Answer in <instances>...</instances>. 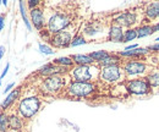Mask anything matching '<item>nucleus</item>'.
I'll return each instance as SVG.
<instances>
[{
	"mask_svg": "<svg viewBox=\"0 0 159 132\" xmlns=\"http://www.w3.org/2000/svg\"><path fill=\"white\" fill-rule=\"evenodd\" d=\"M71 4H58L50 11H45L47 26L45 31L52 36L60 31L66 30L74 23L75 11Z\"/></svg>",
	"mask_w": 159,
	"mask_h": 132,
	"instance_id": "f257e3e1",
	"label": "nucleus"
},
{
	"mask_svg": "<svg viewBox=\"0 0 159 132\" xmlns=\"http://www.w3.org/2000/svg\"><path fill=\"white\" fill-rule=\"evenodd\" d=\"M100 69L97 64L93 65H75L69 76L72 82H96L99 78Z\"/></svg>",
	"mask_w": 159,
	"mask_h": 132,
	"instance_id": "f03ea898",
	"label": "nucleus"
},
{
	"mask_svg": "<svg viewBox=\"0 0 159 132\" xmlns=\"http://www.w3.org/2000/svg\"><path fill=\"white\" fill-rule=\"evenodd\" d=\"M66 87H67V81L65 78V75L43 77L39 84L40 92L47 95H58Z\"/></svg>",
	"mask_w": 159,
	"mask_h": 132,
	"instance_id": "7ed1b4c3",
	"label": "nucleus"
},
{
	"mask_svg": "<svg viewBox=\"0 0 159 132\" xmlns=\"http://www.w3.org/2000/svg\"><path fill=\"white\" fill-rule=\"evenodd\" d=\"M139 59H127L121 66L126 76V80H134L139 77H146L153 69L144 61H139Z\"/></svg>",
	"mask_w": 159,
	"mask_h": 132,
	"instance_id": "20e7f679",
	"label": "nucleus"
},
{
	"mask_svg": "<svg viewBox=\"0 0 159 132\" xmlns=\"http://www.w3.org/2000/svg\"><path fill=\"white\" fill-rule=\"evenodd\" d=\"M97 89V84L94 82H70L65 88L64 95L72 99L87 98Z\"/></svg>",
	"mask_w": 159,
	"mask_h": 132,
	"instance_id": "39448f33",
	"label": "nucleus"
},
{
	"mask_svg": "<svg viewBox=\"0 0 159 132\" xmlns=\"http://www.w3.org/2000/svg\"><path fill=\"white\" fill-rule=\"evenodd\" d=\"M98 81L108 84V86H115L121 82L126 81V76L124 72V69L121 65H114V66H107L102 67L99 72Z\"/></svg>",
	"mask_w": 159,
	"mask_h": 132,
	"instance_id": "423d86ee",
	"label": "nucleus"
},
{
	"mask_svg": "<svg viewBox=\"0 0 159 132\" xmlns=\"http://www.w3.org/2000/svg\"><path fill=\"white\" fill-rule=\"evenodd\" d=\"M42 108V102L38 97H26L22 98L17 105V115H20L22 119L30 120L33 116H36Z\"/></svg>",
	"mask_w": 159,
	"mask_h": 132,
	"instance_id": "0eeeda50",
	"label": "nucleus"
},
{
	"mask_svg": "<svg viewBox=\"0 0 159 132\" xmlns=\"http://www.w3.org/2000/svg\"><path fill=\"white\" fill-rule=\"evenodd\" d=\"M77 27L72 23L70 27H67L66 30L64 31H60L55 34H52L48 42L54 47V48H58V49H61V48H67L71 45V42L72 39L76 37L79 33H77Z\"/></svg>",
	"mask_w": 159,
	"mask_h": 132,
	"instance_id": "6e6552de",
	"label": "nucleus"
},
{
	"mask_svg": "<svg viewBox=\"0 0 159 132\" xmlns=\"http://www.w3.org/2000/svg\"><path fill=\"white\" fill-rule=\"evenodd\" d=\"M124 83H125V88L130 94L136 95V97H148L152 94V89L146 77L126 80Z\"/></svg>",
	"mask_w": 159,
	"mask_h": 132,
	"instance_id": "1a4fd4ad",
	"label": "nucleus"
},
{
	"mask_svg": "<svg viewBox=\"0 0 159 132\" xmlns=\"http://www.w3.org/2000/svg\"><path fill=\"white\" fill-rule=\"evenodd\" d=\"M105 30V25H102L100 21H88L82 28H81V34L88 40L97 38L98 34H103Z\"/></svg>",
	"mask_w": 159,
	"mask_h": 132,
	"instance_id": "9d476101",
	"label": "nucleus"
},
{
	"mask_svg": "<svg viewBox=\"0 0 159 132\" xmlns=\"http://www.w3.org/2000/svg\"><path fill=\"white\" fill-rule=\"evenodd\" d=\"M139 21V16H137V12L136 11H126V12H122L120 14L119 16H116L115 19L113 20V23L115 25H119L120 27H126L127 30L129 28H132L135 25H137Z\"/></svg>",
	"mask_w": 159,
	"mask_h": 132,
	"instance_id": "9b49d317",
	"label": "nucleus"
},
{
	"mask_svg": "<svg viewBox=\"0 0 159 132\" xmlns=\"http://www.w3.org/2000/svg\"><path fill=\"white\" fill-rule=\"evenodd\" d=\"M30 15H31V22L34 26V28L37 31L42 32L43 30H45L47 26V17H45V11L40 5L39 7L32 9L30 10Z\"/></svg>",
	"mask_w": 159,
	"mask_h": 132,
	"instance_id": "f8f14e48",
	"label": "nucleus"
},
{
	"mask_svg": "<svg viewBox=\"0 0 159 132\" xmlns=\"http://www.w3.org/2000/svg\"><path fill=\"white\" fill-rule=\"evenodd\" d=\"M21 92H22V87H17V88H15L14 91H11L9 94L6 95V98L0 104V112H6L7 108H10L20 98Z\"/></svg>",
	"mask_w": 159,
	"mask_h": 132,
	"instance_id": "ddd939ff",
	"label": "nucleus"
},
{
	"mask_svg": "<svg viewBox=\"0 0 159 132\" xmlns=\"http://www.w3.org/2000/svg\"><path fill=\"white\" fill-rule=\"evenodd\" d=\"M124 38V28L120 27L119 25L111 23V26L108 30V37L107 40L109 42H115V43H122Z\"/></svg>",
	"mask_w": 159,
	"mask_h": 132,
	"instance_id": "4468645a",
	"label": "nucleus"
},
{
	"mask_svg": "<svg viewBox=\"0 0 159 132\" xmlns=\"http://www.w3.org/2000/svg\"><path fill=\"white\" fill-rule=\"evenodd\" d=\"M146 80L149 83L153 94H159V69H152L149 74L146 76Z\"/></svg>",
	"mask_w": 159,
	"mask_h": 132,
	"instance_id": "2eb2a0df",
	"label": "nucleus"
},
{
	"mask_svg": "<svg viewBox=\"0 0 159 132\" xmlns=\"http://www.w3.org/2000/svg\"><path fill=\"white\" fill-rule=\"evenodd\" d=\"M144 16L148 21L159 19V1L148 2L144 7Z\"/></svg>",
	"mask_w": 159,
	"mask_h": 132,
	"instance_id": "dca6fc26",
	"label": "nucleus"
},
{
	"mask_svg": "<svg viewBox=\"0 0 159 132\" xmlns=\"http://www.w3.org/2000/svg\"><path fill=\"white\" fill-rule=\"evenodd\" d=\"M146 54H148V49L147 48H139V47L136 49H132V50H124V52L118 53V55L120 57H124L126 59H139Z\"/></svg>",
	"mask_w": 159,
	"mask_h": 132,
	"instance_id": "f3484780",
	"label": "nucleus"
},
{
	"mask_svg": "<svg viewBox=\"0 0 159 132\" xmlns=\"http://www.w3.org/2000/svg\"><path fill=\"white\" fill-rule=\"evenodd\" d=\"M9 125L11 132H21L23 130V119L17 114L9 115Z\"/></svg>",
	"mask_w": 159,
	"mask_h": 132,
	"instance_id": "a211bd4d",
	"label": "nucleus"
},
{
	"mask_svg": "<svg viewBox=\"0 0 159 132\" xmlns=\"http://www.w3.org/2000/svg\"><path fill=\"white\" fill-rule=\"evenodd\" d=\"M121 57L118 54H110L109 57H107L104 60H102L100 62H98V67H107V66H114V65H121Z\"/></svg>",
	"mask_w": 159,
	"mask_h": 132,
	"instance_id": "6ab92c4d",
	"label": "nucleus"
},
{
	"mask_svg": "<svg viewBox=\"0 0 159 132\" xmlns=\"http://www.w3.org/2000/svg\"><path fill=\"white\" fill-rule=\"evenodd\" d=\"M72 61L75 62V65H93L94 61L89 55H84V54H75L71 55Z\"/></svg>",
	"mask_w": 159,
	"mask_h": 132,
	"instance_id": "aec40b11",
	"label": "nucleus"
},
{
	"mask_svg": "<svg viewBox=\"0 0 159 132\" xmlns=\"http://www.w3.org/2000/svg\"><path fill=\"white\" fill-rule=\"evenodd\" d=\"M0 132H10L9 115L6 112H0Z\"/></svg>",
	"mask_w": 159,
	"mask_h": 132,
	"instance_id": "412c9836",
	"label": "nucleus"
},
{
	"mask_svg": "<svg viewBox=\"0 0 159 132\" xmlns=\"http://www.w3.org/2000/svg\"><path fill=\"white\" fill-rule=\"evenodd\" d=\"M137 30V38L142 37H147L152 33H154V30H153V26L151 25H143V26H139Z\"/></svg>",
	"mask_w": 159,
	"mask_h": 132,
	"instance_id": "4be33fe9",
	"label": "nucleus"
},
{
	"mask_svg": "<svg viewBox=\"0 0 159 132\" xmlns=\"http://www.w3.org/2000/svg\"><path fill=\"white\" fill-rule=\"evenodd\" d=\"M55 65L58 66H62V67H74L75 66V62L72 61V59L70 57H58L53 61Z\"/></svg>",
	"mask_w": 159,
	"mask_h": 132,
	"instance_id": "5701e85b",
	"label": "nucleus"
},
{
	"mask_svg": "<svg viewBox=\"0 0 159 132\" xmlns=\"http://www.w3.org/2000/svg\"><path fill=\"white\" fill-rule=\"evenodd\" d=\"M88 55L93 59V61H94L96 64H98L102 60H104L107 57H109L110 54H109L107 50H98V52H92V53H89Z\"/></svg>",
	"mask_w": 159,
	"mask_h": 132,
	"instance_id": "b1692460",
	"label": "nucleus"
},
{
	"mask_svg": "<svg viewBox=\"0 0 159 132\" xmlns=\"http://www.w3.org/2000/svg\"><path fill=\"white\" fill-rule=\"evenodd\" d=\"M19 7H20L21 16H22V20H23V22H25L27 30H28V31H32V25H31V21L27 17V12H26V7H25V2H23V1H20V2H19Z\"/></svg>",
	"mask_w": 159,
	"mask_h": 132,
	"instance_id": "393cba45",
	"label": "nucleus"
},
{
	"mask_svg": "<svg viewBox=\"0 0 159 132\" xmlns=\"http://www.w3.org/2000/svg\"><path fill=\"white\" fill-rule=\"evenodd\" d=\"M137 38V30L136 28H129L124 32V38H122V43H127L130 40H134Z\"/></svg>",
	"mask_w": 159,
	"mask_h": 132,
	"instance_id": "a878e982",
	"label": "nucleus"
},
{
	"mask_svg": "<svg viewBox=\"0 0 159 132\" xmlns=\"http://www.w3.org/2000/svg\"><path fill=\"white\" fill-rule=\"evenodd\" d=\"M86 43H87V39L83 37L81 33H79L76 37L72 39L70 47H79V45H83V44H86Z\"/></svg>",
	"mask_w": 159,
	"mask_h": 132,
	"instance_id": "bb28decb",
	"label": "nucleus"
},
{
	"mask_svg": "<svg viewBox=\"0 0 159 132\" xmlns=\"http://www.w3.org/2000/svg\"><path fill=\"white\" fill-rule=\"evenodd\" d=\"M38 48H39L40 53H43V54H45V55H53V54L55 53V50H54L52 47H49V45H47V44H43V43H39V44H38Z\"/></svg>",
	"mask_w": 159,
	"mask_h": 132,
	"instance_id": "cd10ccee",
	"label": "nucleus"
},
{
	"mask_svg": "<svg viewBox=\"0 0 159 132\" xmlns=\"http://www.w3.org/2000/svg\"><path fill=\"white\" fill-rule=\"evenodd\" d=\"M40 5H42V2H40L39 0H30V1L27 2V6L30 7V10L36 9V7H39Z\"/></svg>",
	"mask_w": 159,
	"mask_h": 132,
	"instance_id": "c85d7f7f",
	"label": "nucleus"
},
{
	"mask_svg": "<svg viewBox=\"0 0 159 132\" xmlns=\"http://www.w3.org/2000/svg\"><path fill=\"white\" fill-rule=\"evenodd\" d=\"M15 87V82H11V83H9L6 87H5V89H4V94H7L12 88Z\"/></svg>",
	"mask_w": 159,
	"mask_h": 132,
	"instance_id": "c756f323",
	"label": "nucleus"
},
{
	"mask_svg": "<svg viewBox=\"0 0 159 132\" xmlns=\"http://www.w3.org/2000/svg\"><path fill=\"white\" fill-rule=\"evenodd\" d=\"M9 69H10V64H6V66H5V69L2 70V72H1V75H0V81L6 76V74H7V71H9Z\"/></svg>",
	"mask_w": 159,
	"mask_h": 132,
	"instance_id": "7c9ffc66",
	"label": "nucleus"
},
{
	"mask_svg": "<svg viewBox=\"0 0 159 132\" xmlns=\"http://www.w3.org/2000/svg\"><path fill=\"white\" fill-rule=\"evenodd\" d=\"M148 52H158L159 53V44H154V45H151L147 48Z\"/></svg>",
	"mask_w": 159,
	"mask_h": 132,
	"instance_id": "2f4dec72",
	"label": "nucleus"
},
{
	"mask_svg": "<svg viewBox=\"0 0 159 132\" xmlns=\"http://www.w3.org/2000/svg\"><path fill=\"white\" fill-rule=\"evenodd\" d=\"M4 26H5V16L0 15V32L4 30Z\"/></svg>",
	"mask_w": 159,
	"mask_h": 132,
	"instance_id": "473e14b6",
	"label": "nucleus"
},
{
	"mask_svg": "<svg viewBox=\"0 0 159 132\" xmlns=\"http://www.w3.org/2000/svg\"><path fill=\"white\" fill-rule=\"evenodd\" d=\"M5 50H6V49H5V47H4V45H0V60H1L2 57H4Z\"/></svg>",
	"mask_w": 159,
	"mask_h": 132,
	"instance_id": "72a5a7b5",
	"label": "nucleus"
},
{
	"mask_svg": "<svg viewBox=\"0 0 159 132\" xmlns=\"http://www.w3.org/2000/svg\"><path fill=\"white\" fill-rule=\"evenodd\" d=\"M136 48H139V45H137V44H132V45L126 47V48H125V50H132V49H136Z\"/></svg>",
	"mask_w": 159,
	"mask_h": 132,
	"instance_id": "f704fd0d",
	"label": "nucleus"
},
{
	"mask_svg": "<svg viewBox=\"0 0 159 132\" xmlns=\"http://www.w3.org/2000/svg\"><path fill=\"white\" fill-rule=\"evenodd\" d=\"M153 30H154V32L159 31V23H157V25H154V26H153Z\"/></svg>",
	"mask_w": 159,
	"mask_h": 132,
	"instance_id": "c9c22d12",
	"label": "nucleus"
},
{
	"mask_svg": "<svg viewBox=\"0 0 159 132\" xmlns=\"http://www.w3.org/2000/svg\"><path fill=\"white\" fill-rule=\"evenodd\" d=\"M1 4H2L4 6H7V0H1Z\"/></svg>",
	"mask_w": 159,
	"mask_h": 132,
	"instance_id": "e433bc0d",
	"label": "nucleus"
},
{
	"mask_svg": "<svg viewBox=\"0 0 159 132\" xmlns=\"http://www.w3.org/2000/svg\"><path fill=\"white\" fill-rule=\"evenodd\" d=\"M156 40H157V42H159V37H158V38H157V39H156Z\"/></svg>",
	"mask_w": 159,
	"mask_h": 132,
	"instance_id": "4c0bfd02",
	"label": "nucleus"
},
{
	"mask_svg": "<svg viewBox=\"0 0 159 132\" xmlns=\"http://www.w3.org/2000/svg\"><path fill=\"white\" fill-rule=\"evenodd\" d=\"M0 87H1V81H0Z\"/></svg>",
	"mask_w": 159,
	"mask_h": 132,
	"instance_id": "58836bf2",
	"label": "nucleus"
},
{
	"mask_svg": "<svg viewBox=\"0 0 159 132\" xmlns=\"http://www.w3.org/2000/svg\"><path fill=\"white\" fill-rule=\"evenodd\" d=\"M158 69H159V61H158Z\"/></svg>",
	"mask_w": 159,
	"mask_h": 132,
	"instance_id": "ea45409f",
	"label": "nucleus"
},
{
	"mask_svg": "<svg viewBox=\"0 0 159 132\" xmlns=\"http://www.w3.org/2000/svg\"><path fill=\"white\" fill-rule=\"evenodd\" d=\"M10 132H11V131H10Z\"/></svg>",
	"mask_w": 159,
	"mask_h": 132,
	"instance_id": "a19ab883",
	"label": "nucleus"
}]
</instances>
